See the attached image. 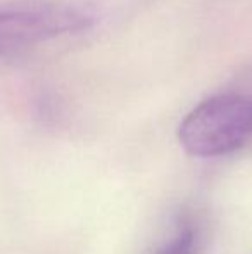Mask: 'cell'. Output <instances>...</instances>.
Listing matches in <instances>:
<instances>
[{"label": "cell", "instance_id": "cell-1", "mask_svg": "<svg viewBox=\"0 0 252 254\" xmlns=\"http://www.w3.org/2000/svg\"><path fill=\"white\" fill-rule=\"evenodd\" d=\"M252 138V95L216 94L199 102L182 120L178 140L195 157H219L239 151Z\"/></svg>", "mask_w": 252, "mask_h": 254}, {"label": "cell", "instance_id": "cell-2", "mask_svg": "<svg viewBox=\"0 0 252 254\" xmlns=\"http://www.w3.org/2000/svg\"><path fill=\"white\" fill-rule=\"evenodd\" d=\"M95 23V9L71 0H17L0 3V56L40 42L74 35Z\"/></svg>", "mask_w": 252, "mask_h": 254}, {"label": "cell", "instance_id": "cell-3", "mask_svg": "<svg viewBox=\"0 0 252 254\" xmlns=\"http://www.w3.org/2000/svg\"><path fill=\"white\" fill-rule=\"evenodd\" d=\"M199 242V227L192 218H183L173 235L154 254H195Z\"/></svg>", "mask_w": 252, "mask_h": 254}]
</instances>
